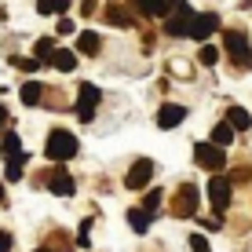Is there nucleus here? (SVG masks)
Segmentation results:
<instances>
[{
  "label": "nucleus",
  "mask_w": 252,
  "mask_h": 252,
  "mask_svg": "<svg viewBox=\"0 0 252 252\" xmlns=\"http://www.w3.org/2000/svg\"><path fill=\"white\" fill-rule=\"evenodd\" d=\"M77 135L73 132H66V128H55V132L48 135V143H44V154L51 158V164H66L69 158H77Z\"/></svg>",
  "instance_id": "nucleus-1"
},
{
  "label": "nucleus",
  "mask_w": 252,
  "mask_h": 252,
  "mask_svg": "<svg viewBox=\"0 0 252 252\" xmlns=\"http://www.w3.org/2000/svg\"><path fill=\"white\" fill-rule=\"evenodd\" d=\"M194 161L201 164V168H208V172H216V176H220L223 164H227V154H223L216 143H197V146H194Z\"/></svg>",
  "instance_id": "nucleus-2"
},
{
  "label": "nucleus",
  "mask_w": 252,
  "mask_h": 252,
  "mask_svg": "<svg viewBox=\"0 0 252 252\" xmlns=\"http://www.w3.org/2000/svg\"><path fill=\"white\" fill-rule=\"evenodd\" d=\"M227 55H230V63H234V66H241V69H249V66H252V48H249L245 33H238V30H230V33H227Z\"/></svg>",
  "instance_id": "nucleus-3"
},
{
  "label": "nucleus",
  "mask_w": 252,
  "mask_h": 252,
  "mask_svg": "<svg viewBox=\"0 0 252 252\" xmlns=\"http://www.w3.org/2000/svg\"><path fill=\"white\" fill-rule=\"evenodd\" d=\"M172 216H179V220L197 216V187H190V183L179 187V194L172 197Z\"/></svg>",
  "instance_id": "nucleus-4"
},
{
  "label": "nucleus",
  "mask_w": 252,
  "mask_h": 252,
  "mask_svg": "<svg viewBox=\"0 0 252 252\" xmlns=\"http://www.w3.org/2000/svg\"><path fill=\"white\" fill-rule=\"evenodd\" d=\"M95 106H99V88H95V84H81V88H77V117L92 121Z\"/></svg>",
  "instance_id": "nucleus-5"
},
{
  "label": "nucleus",
  "mask_w": 252,
  "mask_h": 252,
  "mask_svg": "<svg viewBox=\"0 0 252 252\" xmlns=\"http://www.w3.org/2000/svg\"><path fill=\"white\" fill-rule=\"evenodd\" d=\"M150 176H154V161H150V158H139L132 168H128L125 187H128V190H143L146 183H150Z\"/></svg>",
  "instance_id": "nucleus-6"
},
{
  "label": "nucleus",
  "mask_w": 252,
  "mask_h": 252,
  "mask_svg": "<svg viewBox=\"0 0 252 252\" xmlns=\"http://www.w3.org/2000/svg\"><path fill=\"white\" fill-rule=\"evenodd\" d=\"M216 30H220V15H212V11L190 19V40H208Z\"/></svg>",
  "instance_id": "nucleus-7"
},
{
  "label": "nucleus",
  "mask_w": 252,
  "mask_h": 252,
  "mask_svg": "<svg viewBox=\"0 0 252 252\" xmlns=\"http://www.w3.org/2000/svg\"><path fill=\"white\" fill-rule=\"evenodd\" d=\"M208 201H212L216 212H223V208L230 205V179L212 176V183H208Z\"/></svg>",
  "instance_id": "nucleus-8"
},
{
  "label": "nucleus",
  "mask_w": 252,
  "mask_h": 252,
  "mask_svg": "<svg viewBox=\"0 0 252 252\" xmlns=\"http://www.w3.org/2000/svg\"><path fill=\"white\" fill-rule=\"evenodd\" d=\"M183 121H187V106H179V102H164L158 110V128H164V132H172V128L183 125Z\"/></svg>",
  "instance_id": "nucleus-9"
},
{
  "label": "nucleus",
  "mask_w": 252,
  "mask_h": 252,
  "mask_svg": "<svg viewBox=\"0 0 252 252\" xmlns=\"http://www.w3.org/2000/svg\"><path fill=\"white\" fill-rule=\"evenodd\" d=\"M48 190H51V194H59V197H73V179L63 172V164L48 176Z\"/></svg>",
  "instance_id": "nucleus-10"
},
{
  "label": "nucleus",
  "mask_w": 252,
  "mask_h": 252,
  "mask_svg": "<svg viewBox=\"0 0 252 252\" xmlns=\"http://www.w3.org/2000/svg\"><path fill=\"white\" fill-rule=\"evenodd\" d=\"M190 19H194V15H172V19L164 22V33H168V37H190Z\"/></svg>",
  "instance_id": "nucleus-11"
},
{
  "label": "nucleus",
  "mask_w": 252,
  "mask_h": 252,
  "mask_svg": "<svg viewBox=\"0 0 252 252\" xmlns=\"http://www.w3.org/2000/svg\"><path fill=\"white\" fill-rule=\"evenodd\" d=\"M143 15H150V19H161V15H168V0H132Z\"/></svg>",
  "instance_id": "nucleus-12"
},
{
  "label": "nucleus",
  "mask_w": 252,
  "mask_h": 252,
  "mask_svg": "<svg viewBox=\"0 0 252 252\" xmlns=\"http://www.w3.org/2000/svg\"><path fill=\"white\" fill-rule=\"evenodd\" d=\"M51 66L63 69V73H69V69L77 66V51H66V48H55V55H51Z\"/></svg>",
  "instance_id": "nucleus-13"
},
{
  "label": "nucleus",
  "mask_w": 252,
  "mask_h": 252,
  "mask_svg": "<svg viewBox=\"0 0 252 252\" xmlns=\"http://www.w3.org/2000/svg\"><path fill=\"white\" fill-rule=\"evenodd\" d=\"M99 48H102V44H99V33L88 30V33H81V37H77V51H84V55H99Z\"/></svg>",
  "instance_id": "nucleus-14"
},
{
  "label": "nucleus",
  "mask_w": 252,
  "mask_h": 252,
  "mask_svg": "<svg viewBox=\"0 0 252 252\" xmlns=\"http://www.w3.org/2000/svg\"><path fill=\"white\" fill-rule=\"evenodd\" d=\"M212 143L220 146V150H227V146L234 143V128L227 125V121H223V125H216V128H212Z\"/></svg>",
  "instance_id": "nucleus-15"
},
{
  "label": "nucleus",
  "mask_w": 252,
  "mask_h": 252,
  "mask_svg": "<svg viewBox=\"0 0 252 252\" xmlns=\"http://www.w3.org/2000/svg\"><path fill=\"white\" fill-rule=\"evenodd\" d=\"M227 125H234V128H252V114H249V110H241V106H230L227 110Z\"/></svg>",
  "instance_id": "nucleus-16"
},
{
  "label": "nucleus",
  "mask_w": 252,
  "mask_h": 252,
  "mask_svg": "<svg viewBox=\"0 0 252 252\" xmlns=\"http://www.w3.org/2000/svg\"><path fill=\"white\" fill-rule=\"evenodd\" d=\"M19 95H22V102H26V106H37V102H40V95H44V88H40L37 81H26Z\"/></svg>",
  "instance_id": "nucleus-17"
},
{
  "label": "nucleus",
  "mask_w": 252,
  "mask_h": 252,
  "mask_svg": "<svg viewBox=\"0 0 252 252\" xmlns=\"http://www.w3.org/2000/svg\"><path fill=\"white\" fill-rule=\"evenodd\" d=\"M128 223H132L135 234H146V230H150V212H143V208H132V212H128Z\"/></svg>",
  "instance_id": "nucleus-18"
},
{
  "label": "nucleus",
  "mask_w": 252,
  "mask_h": 252,
  "mask_svg": "<svg viewBox=\"0 0 252 252\" xmlns=\"http://www.w3.org/2000/svg\"><path fill=\"white\" fill-rule=\"evenodd\" d=\"M66 7H69V0H37L40 15H59V11H66Z\"/></svg>",
  "instance_id": "nucleus-19"
},
{
  "label": "nucleus",
  "mask_w": 252,
  "mask_h": 252,
  "mask_svg": "<svg viewBox=\"0 0 252 252\" xmlns=\"http://www.w3.org/2000/svg\"><path fill=\"white\" fill-rule=\"evenodd\" d=\"M0 150H4L7 158H15V154H22V143H19V135H15V132H4V146H0Z\"/></svg>",
  "instance_id": "nucleus-20"
},
{
  "label": "nucleus",
  "mask_w": 252,
  "mask_h": 252,
  "mask_svg": "<svg viewBox=\"0 0 252 252\" xmlns=\"http://www.w3.org/2000/svg\"><path fill=\"white\" fill-rule=\"evenodd\" d=\"M106 22H110V26H121V30H128V26H132V19H128L121 7H110V11H106Z\"/></svg>",
  "instance_id": "nucleus-21"
},
{
  "label": "nucleus",
  "mask_w": 252,
  "mask_h": 252,
  "mask_svg": "<svg viewBox=\"0 0 252 252\" xmlns=\"http://www.w3.org/2000/svg\"><path fill=\"white\" fill-rule=\"evenodd\" d=\"M51 55H55L51 37H40V40H37V63H40V59H44V63H51Z\"/></svg>",
  "instance_id": "nucleus-22"
},
{
  "label": "nucleus",
  "mask_w": 252,
  "mask_h": 252,
  "mask_svg": "<svg viewBox=\"0 0 252 252\" xmlns=\"http://www.w3.org/2000/svg\"><path fill=\"white\" fill-rule=\"evenodd\" d=\"M158 205H161V190H158V187H154V190H150V194H146V197H143V212H154V208H158Z\"/></svg>",
  "instance_id": "nucleus-23"
},
{
  "label": "nucleus",
  "mask_w": 252,
  "mask_h": 252,
  "mask_svg": "<svg viewBox=\"0 0 252 252\" xmlns=\"http://www.w3.org/2000/svg\"><path fill=\"white\" fill-rule=\"evenodd\" d=\"M201 63L205 66H216V63H220V51H216L212 44H201Z\"/></svg>",
  "instance_id": "nucleus-24"
},
{
  "label": "nucleus",
  "mask_w": 252,
  "mask_h": 252,
  "mask_svg": "<svg viewBox=\"0 0 252 252\" xmlns=\"http://www.w3.org/2000/svg\"><path fill=\"white\" fill-rule=\"evenodd\" d=\"M190 252H212V249H208V241L201 234H194V238H190Z\"/></svg>",
  "instance_id": "nucleus-25"
},
{
  "label": "nucleus",
  "mask_w": 252,
  "mask_h": 252,
  "mask_svg": "<svg viewBox=\"0 0 252 252\" xmlns=\"http://www.w3.org/2000/svg\"><path fill=\"white\" fill-rule=\"evenodd\" d=\"M0 252H11V234L0 230Z\"/></svg>",
  "instance_id": "nucleus-26"
},
{
  "label": "nucleus",
  "mask_w": 252,
  "mask_h": 252,
  "mask_svg": "<svg viewBox=\"0 0 252 252\" xmlns=\"http://www.w3.org/2000/svg\"><path fill=\"white\" fill-rule=\"evenodd\" d=\"M22 69H26V73H37V69H40V63H37V59H26V63H19Z\"/></svg>",
  "instance_id": "nucleus-27"
},
{
  "label": "nucleus",
  "mask_w": 252,
  "mask_h": 252,
  "mask_svg": "<svg viewBox=\"0 0 252 252\" xmlns=\"http://www.w3.org/2000/svg\"><path fill=\"white\" fill-rule=\"evenodd\" d=\"M55 30L66 37V33H73V22H69V19H59V26H55Z\"/></svg>",
  "instance_id": "nucleus-28"
},
{
  "label": "nucleus",
  "mask_w": 252,
  "mask_h": 252,
  "mask_svg": "<svg viewBox=\"0 0 252 252\" xmlns=\"http://www.w3.org/2000/svg\"><path fill=\"white\" fill-rule=\"evenodd\" d=\"M4 121H7V110H4V106H0V128H4Z\"/></svg>",
  "instance_id": "nucleus-29"
},
{
  "label": "nucleus",
  "mask_w": 252,
  "mask_h": 252,
  "mask_svg": "<svg viewBox=\"0 0 252 252\" xmlns=\"http://www.w3.org/2000/svg\"><path fill=\"white\" fill-rule=\"evenodd\" d=\"M0 201H4V187H0Z\"/></svg>",
  "instance_id": "nucleus-30"
},
{
  "label": "nucleus",
  "mask_w": 252,
  "mask_h": 252,
  "mask_svg": "<svg viewBox=\"0 0 252 252\" xmlns=\"http://www.w3.org/2000/svg\"><path fill=\"white\" fill-rule=\"evenodd\" d=\"M37 252H51V249H37Z\"/></svg>",
  "instance_id": "nucleus-31"
}]
</instances>
